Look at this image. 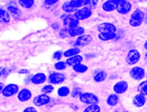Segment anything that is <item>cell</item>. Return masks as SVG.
<instances>
[{
  "mask_svg": "<svg viewBox=\"0 0 147 112\" xmlns=\"http://www.w3.org/2000/svg\"><path fill=\"white\" fill-rule=\"evenodd\" d=\"M145 13L141 9H135L130 15L129 18V25L132 27H139L143 24L144 22Z\"/></svg>",
  "mask_w": 147,
  "mask_h": 112,
  "instance_id": "6da1fadb",
  "label": "cell"
},
{
  "mask_svg": "<svg viewBox=\"0 0 147 112\" xmlns=\"http://www.w3.org/2000/svg\"><path fill=\"white\" fill-rule=\"evenodd\" d=\"M80 101L84 104H98L99 103V98L96 94L92 93V92H82V94L79 97Z\"/></svg>",
  "mask_w": 147,
  "mask_h": 112,
  "instance_id": "7a4b0ae2",
  "label": "cell"
},
{
  "mask_svg": "<svg viewBox=\"0 0 147 112\" xmlns=\"http://www.w3.org/2000/svg\"><path fill=\"white\" fill-rule=\"evenodd\" d=\"M129 75L132 78L133 80H136V81H141V80L144 79V77L146 76V71L143 67L140 66H134L130 69L129 71Z\"/></svg>",
  "mask_w": 147,
  "mask_h": 112,
  "instance_id": "3957f363",
  "label": "cell"
},
{
  "mask_svg": "<svg viewBox=\"0 0 147 112\" xmlns=\"http://www.w3.org/2000/svg\"><path fill=\"white\" fill-rule=\"evenodd\" d=\"M132 9V4L130 3V1H127V0H118V3H117L116 11L119 14H128L129 12Z\"/></svg>",
  "mask_w": 147,
  "mask_h": 112,
  "instance_id": "277c9868",
  "label": "cell"
},
{
  "mask_svg": "<svg viewBox=\"0 0 147 112\" xmlns=\"http://www.w3.org/2000/svg\"><path fill=\"white\" fill-rule=\"evenodd\" d=\"M141 59V54L136 49H131L128 51L126 56V61L129 65H135L137 64Z\"/></svg>",
  "mask_w": 147,
  "mask_h": 112,
  "instance_id": "5b68a950",
  "label": "cell"
},
{
  "mask_svg": "<svg viewBox=\"0 0 147 112\" xmlns=\"http://www.w3.org/2000/svg\"><path fill=\"white\" fill-rule=\"evenodd\" d=\"M65 75L61 72H51L47 77V81L49 84L51 85H57V84H61L63 82H65Z\"/></svg>",
  "mask_w": 147,
  "mask_h": 112,
  "instance_id": "8992f818",
  "label": "cell"
},
{
  "mask_svg": "<svg viewBox=\"0 0 147 112\" xmlns=\"http://www.w3.org/2000/svg\"><path fill=\"white\" fill-rule=\"evenodd\" d=\"M92 14H93L92 9L86 6V7H82V8L78 9L76 12L74 13V16L76 17L79 21H81V20H86V19L90 18V17L92 16Z\"/></svg>",
  "mask_w": 147,
  "mask_h": 112,
  "instance_id": "52a82bcc",
  "label": "cell"
},
{
  "mask_svg": "<svg viewBox=\"0 0 147 112\" xmlns=\"http://www.w3.org/2000/svg\"><path fill=\"white\" fill-rule=\"evenodd\" d=\"M61 18L63 19V25H65V27H67V28L77 27V26H79V23H80V21L71 14L63 15Z\"/></svg>",
  "mask_w": 147,
  "mask_h": 112,
  "instance_id": "ba28073f",
  "label": "cell"
},
{
  "mask_svg": "<svg viewBox=\"0 0 147 112\" xmlns=\"http://www.w3.org/2000/svg\"><path fill=\"white\" fill-rule=\"evenodd\" d=\"M18 91H19V87L17 84L9 83L6 86H4V88H3L2 96H4V97H10V96L17 94Z\"/></svg>",
  "mask_w": 147,
  "mask_h": 112,
  "instance_id": "9c48e42d",
  "label": "cell"
},
{
  "mask_svg": "<svg viewBox=\"0 0 147 112\" xmlns=\"http://www.w3.org/2000/svg\"><path fill=\"white\" fill-rule=\"evenodd\" d=\"M97 29L100 33H117V27L111 22H102L97 26Z\"/></svg>",
  "mask_w": 147,
  "mask_h": 112,
  "instance_id": "30bf717a",
  "label": "cell"
},
{
  "mask_svg": "<svg viewBox=\"0 0 147 112\" xmlns=\"http://www.w3.org/2000/svg\"><path fill=\"white\" fill-rule=\"evenodd\" d=\"M129 85L128 82L125 81V80H121V81H118L117 83L114 84L113 86V90H114V93L117 94V95H120V94H124L125 92L128 90Z\"/></svg>",
  "mask_w": 147,
  "mask_h": 112,
  "instance_id": "8fae6325",
  "label": "cell"
},
{
  "mask_svg": "<svg viewBox=\"0 0 147 112\" xmlns=\"http://www.w3.org/2000/svg\"><path fill=\"white\" fill-rule=\"evenodd\" d=\"M51 102V97L47 94H39L33 98V104L35 106H43Z\"/></svg>",
  "mask_w": 147,
  "mask_h": 112,
  "instance_id": "7c38bea8",
  "label": "cell"
},
{
  "mask_svg": "<svg viewBox=\"0 0 147 112\" xmlns=\"http://www.w3.org/2000/svg\"><path fill=\"white\" fill-rule=\"evenodd\" d=\"M93 38L91 35H87V34H84V35H81L77 38V40L75 41V45L76 47H84V46H87L88 44H90L92 42Z\"/></svg>",
  "mask_w": 147,
  "mask_h": 112,
  "instance_id": "4fadbf2b",
  "label": "cell"
},
{
  "mask_svg": "<svg viewBox=\"0 0 147 112\" xmlns=\"http://www.w3.org/2000/svg\"><path fill=\"white\" fill-rule=\"evenodd\" d=\"M31 97H32V93L27 88H23V89L19 90L18 93H17V99L20 102L28 101L29 99H31Z\"/></svg>",
  "mask_w": 147,
  "mask_h": 112,
  "instance_id": "5bb4252c",
  "label": "cell"
},
{
  "mask_svg": "<svg viewBox=\"0 0 147 112\" xmlns=\"http://www.w3.org/2000/svg\"><path fill=\"white\" fill-rule=\"evenodd\" d=\"M118 0H107L102 4V9L105 12H112L116 10Z\"/></svg>",
  "mask_w": 147,
  "mask_h": 112,
  "instance_id": "9a60e30c",
  "label": "cell"
},
{
  "mask_svg": "<svg viewBox=\"0 0 147 112\" xmlns=\"http://www.w3.org/2000/svg\"><path fill=\"white\" fill-rule=\"evenodd\" d=\"M132 102H133V105L137 108H141L146 104V97L144 95L140 93H137L136 95H134L132 99Z\"/></svg>",
  "mask_w": 147,
  "mask_h": 112,
  "instance_id": "2e32d148",
  "label": "cell"
},
{
  "mask_svg": "<svg viewBox=\"0 0 147 112\" xmlns=\"http://www.w3.org/2000/svg\"><path fill=\"white\" fill-rule=\"evenodd\" d=\"M45 81H47V77L45 73L42 72H38V73L34 74V75L31 77V82L35 85H39V84L45 83Z\"/></svg>",
  "mask_w": 147,
  "mask_h": 112,
  "instance_id": "e0dca14e",
  "label": "cell"
},
{
  "mask_svg": "<svg viewBox=\"0 0 147 112\" xmlns=\"http://www.w3.org/2000/svg\"><path fill=\"white\" fill-rule=\"evenodd\" d=\"M83 60H84L83 56L79 54V55H76V56H73V57L67 58V59L65 60V64H67V66H71V67H73L74 65H77V64L82 63Z\"/></svg>",
  "mask_w": 147,
  "mask_h": 112,
  "instance_id": "ac0fdd59",
  "label": "cell"
},
{
  "mask_svg": "<svg viewBox=\"0 0 147 112\" xmlns=\"http://www.w3.org/2000/svg\"><path fill=\"white\" fill-rule=\"evenodd\" d=\"M67 31H69V36L79 37V36H81V35H84L85 28L81 26H77V27H74V28H69Z\"/></svg>",
  "mask_w": 147,
  "mask_h": 112,
  "instance_id": "d6986e66",
  "label": "cell"
},
{
  "mask_svg": "<svg viewBox=\"0 0 147 112\" xmlns=\"http://www.w3.org/2000/svg\"><path fill=\"white\" fill-rule=\"evenodd\" d=\"M93 78H94V81L97 82V83H101V82L105 81L107 78V72L104 71V70H97L95 71L94 75H93Z\"/></svg>",
  "mask_w": 147,
  "mask_h": 112,
  "instance_id": "ffe728a7",
  "label": "cell"
},
{
  "mask_svg": "<svg viewBox=\"0 0 147 112\" xmlns=\"http://www.w3.org/2000/svg\"><path fill=\"white\" fill-rule=\"evenodd\" d=\"M10 19H11V15L9 14L8 11L0 7V23L8 24L10 22Z\"/></svg>",
  "mask_w": 147,
  "mask_h": 112,
  "instance_id": "44dd1931",
  "label": "cell"
},
{
  "mask_svg": "<svg viewBox=\"0 0 147 112\" xmlns=\"http://www.w3.org/2000/svg\"><path fill=\"white\" fill-rule=\"evenodd\" d=\"M119 101H120V98H119V96L115 93L110 94V95L107 97V100H106L107 104H108L109 106H111V107L116 106L117 104L119 103Z\"/></svg>",
  "mask_w": 147,
  "mask_h": 112,
  "instance_id": "7402d4cb",
  "label": "cell"
},
{
  "mask_svg": "<svg viewBox=\"0 0 147 112\" xmlns=\"http://www.w3.org/2000/svg\"><path fill=\"white\" fill-rule=\"evenodd\" d=\"M7 11L9 12V14L11 16H13L15 19H20L21 18V11L19 8H17L16 6H12V5H9L8 8H7Z\"/></svg>",
  "mask_w": 147,
  "mask_h": 112,
  "instance_id": "603a6c76",
  "label": "cell"
},
{
  "mask_svg": "<svg viewBox=\"0 0 147 112\" xmlns=\"http://www.w3.org/2000/svg\"><path fill=\"white\" fill-rule=\"evenodd\" d=\"M81 52V49L78 48V47H73V48H69L67 50H65L63 52V56L65 58H69V57H73V56H76V55H79Z\"/></svg>",
  "mask_w": 147,
  "mask_h": 112,
  "instance_id": "cb8c5ba5",
  "label": "cell"
},
{
  "mask_svg": "<svg viewBox=\"0 0 147 112\" xmlns=\"http://www.w3.org/2000/svg\"><path fill=\"white\" fill-rule=\"evenodd\" d=\"M117 33H106V32H102L98 34V38L102 41H109V40H113V39L116 38Z\"/></svg>",
  "mask_w": 147,
  "mask_h": 112,
  "instance_id": "d4e9b609",
  "label": "cell"
},
{
  "mask_svg": "<svg viewBox=\"0 0 147 112\" xmlns=\"http://www.w3.org/2000/svg\"><path fill=\"white\" fill-rule=\"evenodd\" d=\"M137 89H138V93L142 94V95H144L145 97H146L147 96V80L141 81L140 83H139Z\"/></svg>",
  "mask_w": 147,
  "mask_h": 112,
  "instance_id": "484cf974",
  "label": "cell"
},
{
  "mask_svg": "<svg viewBox=\"0 0 147 112\" xmlns=\"http://www.w3.org/2000/svg\"><path fill=\"white\" fill-rule=\"evenodd\" d=\"M73 69L77 73H85V72L88 71V66L83 63H80V64H77V65H74Z\"/></svg>",
  "mask_w": 147,
  "mask_h": 112,
  "instance_id": "4316f807",
  "label": "cell"
},
{
  "mask_svg": "<svg viewBox=\"0 0 147 112\" xmlns=\"http://www.w3.org/2000/svg\"><path fill=\"white\" fill-rule=\"evenodd\" d=\"M61 9H63V11H65V13H75L78 9L74 8L73 6L71 5V3H69V1H67V2H65L63 4V6H61Z\"/></svg>",
  "mask_w": 147,
  "mask_h": 112,
  "instance_id": "83f0119b",
  "label": "cell"
},
{
  "mask_svg": "<svg viewBox=\"0 0 147 112\" xmlns=\"http://www.w3.org/2000/svg\"><path fill=\"white\" fill-rule=\"evenodd\" d=\"M18 4L20 5L22 8L30 9L31 7L34 5V1H33V0H19Z\"/></svg>",
  "mask_w": 147,
  "mask_h": 112,
  "instance_id": "f1b7e54d",
  "label": "cell"
},
{
  "mask_svg": "<svg viewBox=\"0 0 147 112\" xmlns=\"http://www.w3.org/2000/svg\"><path fill=\"white\" fill-rule=\"evenodd\" d=\"M69 93H71V90H69V88L67 87V86H61V87H59V89H57V94H59V96H61V97H65V96H67Z\"/></svg>",
  "mask_w": 147,
  "mask_h": 112,
  "instance_id": "f546056e",
  "label": "cell"
},
{
  "mask_svg": "<svg viewBox=\"0 0 147 112\" xmlns=\"http://www.w3.org/2000/svg\"><path fill=\"white\" fill-rule=\"evenodd\" d=\"M83 112H101V107L98 104H92L87 106Z\"/></svg>",
  "mask_w": 147,
  "mask_h": 112,
  "instance_id": "4dcf8cb0",
  "label": "cell"
},
{
  "mask_svg": "<svg viewBox=\"0 0 147 112\" xmlns=\"http://www.w3.org/2000/svg\"><path fill=\"white\" fill-rule=\"evenodd\" d=\"M53 91V85H51V84H47V85H45L41 88L42 94H47V95H49V94L51 93Z\"/></svg>",
  "mask_w": 147,
  "mask_h": 112,
  "instance_id": "1f68e13d",
  "label": "cell"
},
{
  "mask_svg": "<svg viewBox=\"0 0 147 112\" xmlns=\"http://www.w3.org/2000/svg\"><path fill=\"white\" fill-rule=\"evenodd\" d=\"M67 64H65V61H57V63H55V68L59 71H61V70H65L67 68Z\"/></svg>",
  "mask_w": 147,
  "mask_h": 112,
  "instance_id": "d6a6232c",
  "label": "cell"
},
{
  "mask_svg": "<svg viewBox=\"0 0 147 112\" xmlns=\"http://www.w3.org/2000/svg\"><path fill=\"white\" fill-rule=\"evenodd\" d=\"M63 52H61V51H59V50L55 51V52L53 54V58L55 60H57V61H61V58L63 57Z\"/></svg>",
  "mask_w": 147,
  "mask_h": 112,
  "instance_id": "836d02e7",
  "label": "cell"
},
{
  "mask_svg": "<svg viewBox=\"0 0 147 112\" xmlns=\"http://www.w3.org/2000/svg\"><path fill=\"white\" fill-rule=\"evenodd\" d=\"M81 94H82V90H81V88H79V87L74 88L73 92H71V96H73L74 98L80 97Z\"/></svg>",
  "mask_w": 147,
  "mask_h": 112,
  "instance_id": "e575fe53",
  "label": "cell"
},
{
  "mask_svg": "<svg viewBox=\"0 0 147 112\" xmlns=\"http://www.w3.org/2000/svg\"><path fill=\"white\" fill-rule=\"evenodd\" d=\"M59 36H61V38H65V37L69 36V31H67V28H63V29H61V30L59 31Z\"/></svg>",
  "mask_w": 147,
  "mask_h": 112,
  "instance_id": "d590c367",
  "label": "cell"
},
{
  "mask_svg": "<svg viewBox=\"0 0 147 112\" xmlns=\"http://www.w3.org/2000/svg\"><path fill=\"white\" fill-rule=\"evenodd\" d=\"M57 3V0H47V1H45V5H55Z\"/></svg>",
  "mask_w": 147,
  "mask_h": 112,
  "instance_id": "8d00e7d4",
  "label": "cell"
},
{
  "mask_svg": "<svg viewBox=\"0 0 147 112\" xmlns=\"http://www.w3.org/2000/svg\"><path fill=\"white\" fill-rule=\"evenodd\" d=\"M22 112H38L36 109H35L34 107H26V108H24V110H23Z\"/></svg>",
  "mask_w": 147,
  "mask_h": 112,
  "instance_id": "74e56055",
  "label": "cell"
},
{
  "mask_svg": "<svg viewBox=\"0 0 147 112\" xmlns=\"http://www.w3.org/2000/svg\"><path fill=\"white\" fill-rule=\"evenodd\" d=\"M19 73H20V74H28L29 71L27 69H22V70H20V71H19Z\"/></svg>",
  "mask_w": 147,
  "mask_h": 112,
  "instance_id": "f35d334b",
  "label": "cell"
},
{
  "mask_svg": "<svg viewBox=\"0 0 147 112\" xmlns=\"http://www.w3.org/2000/svg\"><path fill=\"white\" fill-rule=\"evenodd\" d=\"M4 84L2 82H0V94H2V91H3V88H4Z\"/></svg>",
  "mask_w": 147,
  "mask_h": 112,
  "instance_id": "ab89813d",
  "label": "cell"
},
{
  "mask_svg": "<svg viewBox=\"0 0 147 112\" xmlns=\"http://www.w3.org/2000/svg\"><path fill=\"white\" fill-rule=\"evenodd\" d=\"M3 71H4V69L2 67H0V76L3 75Z\"/></svg>",
  "mask_w": 147,
  "mask_h": 112,
  "instance_id": "60d3db41",
  "label": "cell"
},
{
  "mask_svg": "<svg viewBox=\"0 0 147 112\" xmlns=\"http://www.w3.org/2000/svg\"><path fill=\"white\" fill-rule=\"evenodd\" d=\"M144 22H145V24L147 25V13L145 14V17H144Z\"/></svg>",
  "mask_w": 147,
  "mask_h": 112,
  "instance_id": "b9f144b4",
  "label": "cell"
},
{
  "mask_svg": "<svg viewBox=\"0 0 147 112\" xmlns=\"http://www.w3.org/2000/svg\"><path fill=\"white\" fill-rule=\"evenodd\" d=\"M144 48H145V50L147 51V39H146V41H145V43H144Z\"/></svg>",
  "mask_w": 147,
  "mask_h": 112,
  "instance_id": "7bdbcfd3",
  "label": "cell"
},
{
  "mask_svg": "<svg viewBox=\"0 0 147 112\" xmlns=\"http://www.w3.org/2000/svg\"><path fill=\"white\" fill-rule=\"evenodd\" d=\"M144 58H145V62H146V64H147V51H146V53H145Z\"/></svg>",
  "mask_w": 147,
  "mask_h": 112,
  "instance_id": "ee69618b",
  "label": "cell"
},
{
  "mask_svg": "<svg viewBox=\"0 0 147 112\" xmlns=\"http://www.w3.org/2000/svg\"><path fill=\"white\" fill-rule=\"evenodd\" d=\"M53 27L55 29H59V26H57V25H53Z\"/></svg>",
  "mask_w": 147,
  "mask_h": 112,
  "instance_id": "f6af8a7d",
  "label": "cell"
},
{
  "mask_svg": "<svg viewBox=\"0 0 147 112\" xmlns=\"http://www.w3.org/2000/svg\"><path fill=\"white\" fill-rule=\"evenodd\" d=\"M123 112H129V111H123Z\"/></svg>",
  "mask_w": 147,
  "mask_h": 112,
  "instance_id": "bcb514c9",
  "label": "cell"
},
{
  "mask_svg": "<svg viewBox=\"0 0 147 112\" xmlns=\"http://www.w3.org/2000/svg\"><path fill=\"white\" fill-rule=\"evenodd\" d=\"M146 77H147V73H146Z\"/></svg>",
  "mask_w": 147,
  "mask_h": 112,
  "instance_id": "7dc6e473",
  "label": "cell"
}]
</instances>
